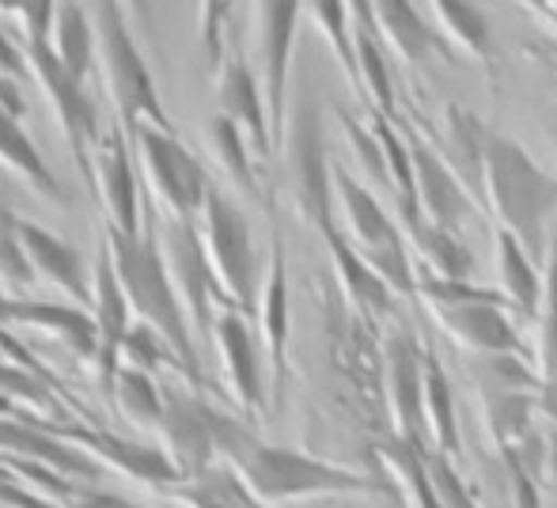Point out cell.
<instances>
[{"label":"cell","mask_w":557,"mask_h":508,"mask_svg":"<svg viewBox=\"0 0 557 508\" xmlns=\"http://www.w3.org/2000/svg\"><path fill=\"white\" fill-rule=\"evenodd\" d=\"M15 236H20V247L30 262V273L38 281H46L50 288L65 293L76 308H88V296H91V273L84 255L76 251L73 244H65L61 236L46 232L42 224H30L15 216Z\"/></svg>","instance_id":"21"},{"label":"cell","mask_w":557,"mask_h":508,"mask_svg":"<svg viewBox=\"0 0 557 508\" xmlns=\"http://www.w3.org/2000/svg\"><path fill=\"white\" fill-rule=\"evenodd\" d=\"M425 421L429 436L436 444V456H459V418H455L451 383H447L441 361L433 354H425Z\"/></svg>","instance_id":"33"},{"label":"cell","mask_w":557,"mask_h":508,"mask_svg":"<svg viewBox=\"0 0 557 508\" xmlns=\"http://www.w3.org/2000/svg\"><path fill=\"white\" fill-rule=\"evenodd\" d=\"M96 451H99V459L103 463H111V467H122L125 474H133L137 482H175L178 474H175V467L168 463V456L163 451H152V448H137V444H122V441H114V436H107V433H96Z\"/></svg>","instance_id":"36"},{"label":"cell","mask_w":557,"mask_h":508,"mask_svg":"<svg viewBox=\"0 0 557 508\" xmlns=\"http://www.w3.org/2000/svg\"><path fill=\"white\" fill-rule=\"evenodd\" d=\"M88 315L96 323V364L99 380H103V391H111V380L117 372V349H122V338L129 331L133 315H129V303H125V293L117 285V273L114 262L107 255V244L99 239V251H96V270H91V296H88Z\"/></svg>","instance_id":"19"},{"label":"cell","mask_w":557,"mask_h":508,"mask_svg":"<svg viewBox=\"0 0 557 508\" xmlns=\"http://www.w3.org/2000/svg\"><path fill=\"white\" fill-rule=\"evenodd\" d=\"M0 441L12 444L15 451H27V456L46 459V463L58 467V471L76 474V479H91V474H96V463H91L88 456H81V451H69L65 444L50 441V436H42V433H30V429L0 425Z\"/></svg>","instance_id":"37"},{"label":"cell","mask_w":557,"mask_h":508,"mask_svg":"<svg viewBox=\"0 0 557 508\" xmlns=\"http://www.w3.org/2000/svg\"><path fill=\"white\" fill-rule=\"evenodd\" d=\"M337 122H342V133H345V140L352 145V152H357V160H360V168H364V175L372 178V183H380V186H391L387 163H383L380 137H375L372 129H364L357 119H352V114H345V111H337Z\"/></svg>","instance_id":"43"},{"label":"cell","mask_w":557,"mask_h":508,"mask_svg":"<svg viewBox=\"0 0 557 508\" xmlns=\"http://www.w3.org/2000/svg\"><path fill=\"white\" fill-rule=\"evenodd\" d=\"M46 42L58 53L61 65L69 69V76H76L81 84L91 80V73H96V27H91V15L81 0H58L53 4Z\"/></svg>","instance_id":"27"},{"label":"cell","mask_w":557,"mask_h":508,"mask_svg":"<svg viewBox=\"0 0 557 508\" xmlns=\"http://www.w3.org/2000/svg\"><path fill=\"white\" fill-rule=\"evenodd\" d=\"M441 326L451 338H459L462 346L478 349V354H516L528 357L523 338L516 331L512 315H508V303L497 300H467V303H441L433 308Z\"/></svg>","instance_id":"22"},{"label":"cell","mask_w":557,"mask_h":508,"mask_svg":"<svg viewBox=\"0 0 557 508\" xmlns=\"http://www.w3.org/2000/svg\"><path fill=\"white\" fill-rule=\"evenodd\" d=\"M380 35L391 50L410 65H425L429 58L451 61V50L444 42V30H436L425 15L413 8V0H372Z\"/></svg>","instance_id":"26"},{"label":"cell","mask_w":557,"mask_h":508,"mask_svg":"<svg viewBox=\"0 0 557 508\" xmlns=\"http://www.w3.org/2000/svg\"><path fill=\"white\" fill-rule=\"evenodd\" d=\"M485 209L497 216V228L512 232L535 262L546 258L557 213V178L531 160L520 140L497 129L485 137Z\"/></svg>","instance_id":"3"},{"label":"cell","mask_w":557,"mask_h":508,"mask_svg":"<svg viewBox=\"0 0 557 508\" xmlns=\"http://www.w3.org/2000/svg\"><path fill=\"white\" fill-rule=\"evenodd\" d=\"M206 140H209V148H213L216 163L224 168V175L232 178L235 190H243L247 198L262 201V186H258V160H255V152H250L243 129L216 111L206 126Z\"/></svg>","instance_id":"31"},{"label":"cell","mask_w":557,"mask_h":508,"mask_svg":"<svg viewBox=\"0 0 557 508\" xmlns=\"http://www.w3.org/2000/svg\"><path fill=\"white\" fill-rule=\"evenodd\" d=\"M117 4H122V12L133 30H140V35L152 30V0H117Z\"/></svg>","instance_id":"49"},{"label":"cell","mask_w":557,"mask_h":508,"mask_svg":"<svg viewBox=\"0 0 557 508\" xmlns=\"http://www.w3.org/2000/svg\"><path fill=\"white\" fill-rule=\"evenodd\" d=\"M91 175H96L91 178V194L99 190L107 228L140 232V224H145V186H140L133 140L117 122L99 133L96 152H91Z\"/></svg>","instance_id":"12"},{"label":"cell","mask_w":557,"mask_h":508,"mask_svg":"<svg viewBox=\"0 0 557 508\" xmlns=\"http://www.w3.org/2000/svg\"><path fill=\"white\" fill-rule=\"evenodd\" d=\"M523 12H531L539 23H546L550 30H557V0H516Z\"/></svg>","instance_id":"50"},{"label":"cell","mask_w":557,"mask_h":508,"mask_svg":"<svg viewBox=\"0 0 557 508\" xmlns=\"http://www.w3.org/2000/svg\"><path fill=\"white\" fill-rule=\"evenodd\" d=\"M81 508H129V505L117 501V497H111V494H91V497H84Z\"/></svg>","instance_id":"51"},{"label":"cell","mask_w":557,"mask_h":508,"mask_svg":"<svg viewBox=\"0 0 557 508\" xmlns=\"http://www.w3.org/2000/svg\"><path fill=\"white\" fill-rule=\"evenodd\" d=\"M304 8L311 12L319 35H323L326 46H331L334 61L342 65V73L349 76V84L357 88V96H360L357 50H352V27H349V8H345V0H304Z\"/></svg>","instance_id":"35"},{"label":"cell","mask_w":557,"mask_h":508,"mask_svg":"<svg viewBox=\"0 0 557 508\" xmlns=\"http://www.w3.org/2000/svg\"><path fill=\"white\" fill-rule=\"evenodd\" d=\"M198 232L224 303H232L235 311L250 319L258 308V251L247 213L227 198L221 186H209L206 201L198 209Z\"/></svg>","instance_id":"8"},{"label":"cell","mask_w":557,"mask_h":508,"mask_svg":"<svg viewBox=\"0 0 557 508\" xmlns=\"http://www.w3.org/2000/svg\"><path fill=\"white\" fill-rule=\"evenodd\" d=\"M213 413L216 406H209L198 391L186 395L178 387H163V413L156 429L163 436V456L175 467L178 479H198L201 471L213 467Z\"/></svg>","instance_id":"13"},{"label":"cell","mask_w":557,"mask_h":508,"mask_svg":"<svg viewBox=\"0 0 557 508\" xmlns=\"http://www.w3.org/2000/svg\"><path fill=\"white\" fill-rule=\"evenodd\" d=\"M235 0H198V50L209 73H216L227 50V27H232Z\"/></svg>","instance_id":"41"},{"label":"cell","mask_w":557,"mask_h":508,"mask_svg":"<svg viewBox=\"0 0 557 508\" xmlns=\"http://www.w3.org/2000/svg\"><path fill=\"white\" fill-rule=\"evenodd\" d=\"M323 239H326V251H331V262H334V273H337V285H342L345 303H352L364 319L395 315L398 293L372 270V265H368V258L349 244V236L334 224Z\"/></svg>","instance_id":"23"},{"label":"cell","mask_w":557,"mask_h":508,"mask_svg":"<svg viewBox=\"0 0 557 508\" xmlns=\"http://www.w3.org/2000/svg\"><path fill=\"white\" fill-rule=\"evenodd\" d=\"M107 395L117 402L122 418L137 429H156L160 425V413H163V391H160V380L148 376L140 369H125L117 364L114 380H111V391Z\"/></svg>","instance_id":"34"},{"label":"cell","mask_w":557,"mask_h":508,"mask_svg":"<svg viewBox=\"0 0 557 508\" xmlns=\"http://www.w3.org/2000/svg\"><path fill=\"white\" fill-rule=\"evenodd\" d=\"M505 463H508V479H512L516 508H543V501H539V474H531L516 459H505Z\"/></svg>","instance_id":"46"},{"label":"cell","mask_w":557,"mask_h":508,"mask_svg":"<svg viewBox=\"0 0 557 508\" xmlns=\"http://www.w3.org/2000/svg\"><path fill=\"white\" fill-rule=\"evenodd\" d=\"M183 505L186 508H258L255 497L239 486L232 471H201L198 479H186L183 486Z\"/></svg>","instance_id":"38"},{"label":"cell","mask_w":557,"mask_h":508,"mask_svg":"<svg viewBox=\"0 0 557 508\" xmlns=\"http://www.w3.org/2000/svg\"><path fill=\"white\" fill-rule=\"evenodd\" d=\"M334 206L345 216V236L368 258L375 273L395 288L398 296L418 293V273L410 262V244H406L403 228L387 216L372 190L360 178H352L345 168H334Z\"/></svg>","instance_id":"7"},{"label":"cell","mask_w":557,"mask_h":508,"mask_svg":"<svg viewBox=\"0 0 557 508\" xmlns=\"http://www.w3.org/2000/svg\"><path fill=\"white\" fill-rule=\"evenodd\" d=\"M441 20L444 35L451 38L455 46L470 53L474 61H482L485 73L497 76V61H493V27L485 20V12L474 4V0H429Z\"/></svg>","instance_id":"30"},{"label":"cell","mask_w":557,"mask_h":508,"mask_svg":"<svg viewBox=\"0 0 557 508\" xmlns=\"http://www.w3.org/2000/svg\"><path fill=\"white\" fill-rule=\"evenodd\" d=\"M129 140L133 156H137L140 186H145V198L156 206V213L198 221L201 201L213 186L198 156L178 140L175 129L148 126V122L133 126Z\"/></svg>","instance_id":"5"},{"label":"cell","mask_w":557,"mask_h":508,"mask_svg":"<svg viewBox=\"0 0 557 508\" xmlns=\"http://www.w3.org/2000/svg\"><path fill=\"white\" fill-rule=\"evenodd\" d=\"M213 80H216V111L243 129V137H247L258 163H270L277 148H273L262 84H258V73L250 69L247 53H243L239 42H232V38H227V50H224L221 65H216Z\"/></svg>","instance_id":"14"},{"label":"cell","mask_w":557,"mask_h":508,"mask_svg":"<svg viewBox=\"0 0 557 508\" xmlns=\"http://www.w3.org/2000/svg\"><path fill=\"white\" fill-rule=\"evenodd\" d=\"M281 148L288 152V178H293L296 209L300 216L319 232L337 224L334 209V163L326 156L323 137V107H319L315 88H304L293 103V119H285V133H281Z\"/></svg>","instance_id":"6"},{"label":"cell","mask_w":557,"mask_h":508,"mask_svg":"<svg viewBox=\"0 0 557 508\" xmlns=\"http://www.w3.org/2000/svg\"><path fill=\"white\" fill-rule=\"evenodd\" d=\"M543 383H557V228L546 239V273H543Z\"/></svg>","instance_id":"40"},{"label":"cell","mask_w":557,"mask_h":508,"mask_svg":"<svg viewBox=\"0 0 557 508\" xmlns=\"http://www.w3.org/2000/svg\"><path fill=\"white\" fill-rule=\"evenodd\" d=\"M304 0H258L255 4V38H258V84L265 96L273 148H281V133L288 119V76H293L296 30H300Z\"/></svg>","instance_id":"11"},{"label":"cell","mask_w":557,"mask_h":508,"mask_svg":"<svg viewBox=\"0 0 557 508\" xmlns=\"http://www.w3.org/2000/svg\"><path fill=\"white\" fill-rule=\"evenodd\" d=\"M493 247H497L500 293H505L508 308L520 311V315H528V319H535L539 300H543V273H539V262L523 251L520 239L505 228L493 232Z\"/></svg>","instance_id":"29"},{"label":"cell","mask_w":557,"mask_h":508,"mask_svg":"<svg viewBox=\"0 0 557 508\" xmlns=\"http://www.w3.org/2000/svg\"><path fill=\"white\" fill-rule=\"evenodd\" d=\"M0 73L15 76V80L27 73V53H23V46L12 38V30L4 27V20H0Z\"/></svg>","instance_id":"47"},{"label":"cell","mask_w":557,"mask_h":508,"mask_svg":"<svg viewBox=\"0 0 557 508\" xmlns=\"http://www.w3.org/2000/svg\"><path fill=\"white\" fill-rule=\"evenodd\" d=\"M0 107H4L8 114H15V119H23V114H27V96H23V88H20V80H15V76L0 73Z\"/></svg>","instance_id":"48"},{"label":"cell","mask_w":557,"mask_h":508,"mask_svg":"<svg viewBox=\"0 0 557 508\" xmlns=\"http://www.w3.org/2000/svg\"><path fill=\"white\" fill-rule=\"evenodd\" d=\"M156 247H160L171 288H175L178 303H183V311H186L194 342L206 346V342L213 338L216 303H224V296H221V288H216L206 247H201L198 221L156 213Z\"/></svg>","instance_id":"9"},{"label":"cell","mask_w":557,"mask_h":508,"mask_svg":"<svg viewBox=\"0 0 557 508\" xmlns=\"http://www.w3.org/2000/svg\"><path fill=\"white\" fill-rule=\"evenodd\" d=\"M117 364H125V369H140L156 380H160L163 369H178V361L171 357V349L163 346L160 334H156L152 326L137 323V319H133L129 331H125L122 349H117Z\"/></svg>","instance_id":"39"},{"label":"cell","mask_w":557,"mask_h":508,"mask_svg":"<svg viewBox=\"0 0 557 508\" xmlns=\"http://www.w3.org/2000/svg\"><path fill=\"white\" fill-rule=\"evenodd\" d=\"M99 239L107 244V255L114 262L117 285H122L125 303H129V315L160 334L163 346L178 361V372L190 380L194 391H201L198 342H194L186 311L178 303L175 288H171L160 247H156V206L145 198V224H140V232H114L103 224V236Z\"/></svg>","instance_id":"2"},{"label":"cell","mask_w":557,"mask_h":508,"mask_svg":"<svg viewBox=\"0 0 557 508\" xmlns=\"http://www.w3.org/2000/svg\"><path fill=\"white\" fill-rule=\"evenodd\" d=\"M485 137H490V126L474 111H467L462 103H447L444 163L455 171V178L474 198L478 209H485Z\"/></svg>","instance_id":"24"},{"label":"cell","mask_w":557,"mask_h":508,"mask_svg":"<svg viewBox=\"0 0 557 508\" xmlns=\"http://www.w3.org/2000/svg\"><path fill=\"white\" fill-rule=\"evenodd\" d=\"M429 474H433V486H436V494H441L444 508H478L474 497H470V486L455 474V459L436 456V463L429 467Z\"/></svg>","instance_id":"44"},{"label":"cell","mask_w":557,"mask_h":508,"mask_svg":"<svg viewBox=\"0 0 557 508\" xmlns=\"http://www.w3.org/2000/svg\"><path fill=\"white\" fill-rule=\"evenodd\" d=\"M0 285L12 293L35 285V273H30V262L20 247V236H15V216L4 201H0Z\"/></svg>","instance_id":"42"},{"label":"cell","mask_w":557,"mask_h":508,"mask_svg":"<svg viewBox=\"0 0 557 508\" xmlns=\"http://www.w3.org/2000/svg\"><path fill=\"white\" fill-rule=\"evenodd\" d=\"M209 342H216L224 383L235 402L247 413H265V406H270V383H265V369H262V346H258V334L250 331L247 315L235 311L232 303H221V315L213 319V338Z\"/></svg>","instance_id":"16"},{"label":"cell","mask_w":557,"mask_h":508,"mask_svg":"<svg viewBox=\"0 0 557 508\" xmlns=\"http://www.w3.org/2000/svg\"><path fill=\"white\" fill-rule=\"evenodd\" d=\"M27 73L35 76V84L42 88L46 103H50L53 119H58L61 133H65V145L69 156H73L76 171L81 178L91 186V152H96V140H99V111H96V99H91L88 84H81L76 76H69V69L58 61V53L50 50L46 38H30L27 35Z\"/></svg>","instance_id":"10"},{"label":"cell","mask_w":557,"mask_h":508,"mask_svg":"<svg viewBox=\"0 0 557 508\" xmlns=\"http://www.w3.org/2000/svg\"><path fill=\"white\" fill-rule=\"evenodd\" d=\"M258 326H262V342H265V361H270V380H273V402L285 398V383H288V262H285V244L273 232L270 239V265H265V285L258 293Z\"/></svg>","instance_id":"20"},{"label":"cell","mask_w":557,"mask_h":508,"mask_svg":"<svg viewBox=\"0 0 557 508\" xmlns=\"http://www.w3.org/2000/svg\"><path fill=\"white\" fill-rule=\"evenodd\" d=\"M53 4H58V0H0V12L20 15V20H23V35L46 38V35H50Z\"/></svg>","instance_id":"45"},{"label":"cell","mask_w":557,"mask_h":508,"mask_svg":"<svg viewBox=\"0 0 557 508\" xmlns=\"http://www.w3.org/2000/svg\"><path fill=\"white\" fill-rule=\"evenodd\" d=\"M0 163H4L15 178H23L35 194H42L46 201H53V206L65 201V190H61L58 175L50 171V163H46V156L38 152L35 140L27 137L23 119L8 114L4 107H0Z\"/></svg>","instance_id":"28"},{"label":"cell","mask_w":557,"mask_h":508,"mask_svg":"<svg viewBox=\"0 0 557 508\" xmlns=\"http://www.w3.org/2000/svg\"><path fill=\"white\" fill-rule=\"evenodd\" d=\"M554 96H557V84H554Z\"/></svg>","instance_id":"53"},{"label":"cell","mask_w":557,"mask_h":508,"mask_svg":"<svg viewBox=\"0 0 557 508\" xmlns=\"http://www.w3.org/2000/svg\"><path fill=\"white\" fill-rule=\"evenodd\" d=\"M403 236L418 247L421 262H425L429 273H436V277H470V270H474V255H470V247L462 244L459 232H447L441 224L421 216V221H413Z\"/></svg>","instance_id":"32"},{"label":"cell","mask_w":557,"mask_h":508,"mask_svg":"<svg viewBox=\"0 0 557 508\" xmlns=\"http://www.w3.org/2000/svg\"><path fill=\"white\" fill-rule=\"evenodd\" d=\"M8 300H12V296H8L4 285H0V326H8Z\"/></svg>","instance_id":"52"},{"label":"cell","mask_w":557,"mask_h":508,"mask_svg":"<svg viewBox=\"0 0 557 508\" xmlns=\"http://www.w3.org/2000/svg\"><path fill=\"white\" fill-rule=\"evenodd\" d=\"M216 459H224L227 471L239 479V486L258 505H288L308 497H342V494H372L383 490V479L357 474L349 467L326 463V459L304 456L293 448H273L255 441L247 425L216 410L213 413Z\"/></svg>","instance_id":"1"},{"label":"cell","mask_w":557,"mask_h":508,"mask_svg":"<svg viewBox=\"0 0 557 508\" xmlns=\"http://www.w3.org/2000/svg\"><path fill=\"white\" fill-rule=\"evenodd\" d=\"M331 334H334V361L342 364V372L352 380V391L360 395L364 410H380L383 406V354L375 349V338L368 331V319L349 303V311L342 308V300L331 296Z\"/></svg>","instance_id":"18"},{"label":"cell","mask_w":557,"mask_h":508,"mask_svg":"<svg viewBox=\"0 0 557 508\" xmlns=\"http://www.w3.org/2000/svg\"><path fill=\"white\" fill-rule=\"evenodd\" d=\"M383 372H387L391 413H395V436L429 448V421H425V349L418 334L398 326L383 346Z\"/></svg>","instance_id":"15"},{"label":"cell","mask_w":557,"mask_h":508,"mask_svg":"<svg viewBox=\"0 0 557 508\" xmlns=\"http://www.w3.org/2000/svg\"><path fill=\"white\" fill-rule=\"evenodd\" d=\"M403 137H406V148H410L413 186H418L421 216L433 221V224H441V228H447V232H459L462 224L470 221V213H474V198L462 190V183L444 163V156L436 152L433 140H425L410 126L403 129Z\"/></svg>","instance_id":"17"},{"label":"cell","mask_w":557,"mask_h":508,"mask_svg":"<svg viewBox=\"0 0 557 508\" xmlns=\"http://www.w3.org/2000/svg\"><path fill=\"white\" fill-rule=\"evenodd\" d=\"M96 58L99 73H103V88L114 103L117 126L129 133L133 126L148 122V126L175 129L171 114L163 111L160 88H156V76L145 61L137 35H133L129 20H125L122 4L117 0H96Z\"/></svg>","instance_id":"4"},{"label":"cell","mask_w":557,"mask_h":508,"mask_svg":"<svg viewBox=\"0 0 557 508\" xmlns=\"http://www.w3.org/2000/svg\"><path fill=\"white\" fill-rule=\"evenodd\" d=\"M8 326H27V331L50 334L61 346L73 349L81 361L96 357V323H91L88 308H76V303H42L12 296L8 300Z\"/></svg>","instance_id":"25"}]
</instances>
